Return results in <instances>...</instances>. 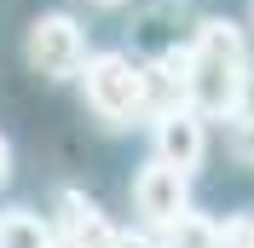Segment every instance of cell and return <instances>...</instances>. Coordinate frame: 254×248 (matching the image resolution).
Here are the masks:
<instances>
[{
    "label": "cell",
    "mask_w": 254,
    "mask_h": 248,
    "mask_svg": "<svg viewBox=\"0 0 254 248\" xmlns=\"http://www.w3.org/2000/svg\"><path fill=\"white\" fill-rule=\"evenodd\" d=\"M185 58V104L202 116V122H231V110L249 98L254 75H249V47H243V29L231 17H202Z\"/></svg>",
    "instance_id": "obj_1"
},
{
    "label": "cell",
    "mask_w": 254,
    "mask_h": 248,
    "mask_svg": "<svg viewBox=\"0 0 254 248\" xmlns=\"http://www.w3.org/2000/svg\"><path fill=\"white\" fill-rule=\"evenodd\" d=\"M81 98L104 127H133L144 122V63L133 52H87L75 69Z\"/></svg>",
    "instance_id": "obj_2"
},
{
    "label": "cell",
    "mask_w": 254,
    "mask_h": 248,
    "mask_svg": "<svg viewBox=\"0 0 254 248\" xmlns=\"http://www.w3.org/2000/svg\"><path fill=\"white\" fill-rule=\"evenodd\" d=\"M87 52H93L87 47V29L69 12H41L29 23V35H23V58H29V69L41 81H75Z\"/></svg>",
    "instance_id": "obj_3"
},
{
    "label": "cell",
    "mask_w": 254,
    "mask_h": 248,
    "mask_svg": "<svg viewBox=\"0 0 254 248\" xmlns=\"http://www.w3.org/2000/svg\"><path fill=\"white\" fill-rule=\"evenodd\" d=\"M185 208H190V173H179L174 162L150 156L139 168V179H133V214H139V225L156 231V225H168Z\"/></svg>",
    "instance_id": "obj_4"
},
{
    "label": "cell",
    "mask_w": 254,
    "mask_h": 248,
    "mask_svg": "<svg viewBox=\"0 0 254 248\" xmlns=\"http://www.w3.org/2000/svg\"><path fill=\"white\" fill-rule=\"evenodd\" d=\"M150 122H156V156H162V162H174L179 173L202 168V156H208V122L190 104H174V110H162V116H150Z\"/></svg>",
    "instance_id": "obj_5"
},
{
    "label": "cell",
    "mask_w": 254,
    "mask_h": 248,
    "mask_svg": "<svg viewBox=\"0 0 254 248\" xmlns=\"http://www.w3.org/2000/svg\"><path fill=\"white\" fill-rule=\"evenodd\" d=\"M52 231L69 248H110L116 243V219L98 208L87 190H58V225Z\"/></svg>",
    "instance_id": "obj_6"
},
{
    "label": "cell",
    "mask_w": 254,
    "mask_h": 248,
    "mask_svg": "<svg viewBox=\"0 0 254 248\" xmlns=\"http://www.w3.org/2000/svg\"><path fill=\"white\" fill-rule=\"evenodd\" d=\"M156 248H220V219L185 208V214H174L168 225H156Z\"/></svg>",
    "instance_id": "obj_7"
},
{
    "label": "cell",
    "mask_w": 254,
    "mask_h": 248,
    "mask_svg": "<svg viewBox=\"0 0 254 248\" xmlns=\"http://www.w3.org/2000/svg\"><path fill=\"white\" fill-rule=\"evenodd\" d=\"M52 219H41L35 208H6L0 214V248H52Z\"/></svg>",
    "instance_id": "obj_8"
},
{
    "label": "cell",
    "mask_w": 254,
    "mask_h": 248,
    "mask_svg": "<svg viewBox=\"0 0 254 248\" xmlns=\"http://www.w3.org/2000/svg\"><path fill=\"white\" fill-rule=\"evenodd\" d=\"M110 248H156V231H144V225L139 231H122V225H116V243Z\"/></svg>",
    "instance_id": "obj_9"
},
{
    "label": "cell",
    "mask_w": 254,
    "mask_h": 248,
    "mask_svg": "<svg viewBox=\"0 0 254 248\" xmlns=\"http://www.w3.org/2000/svg\"><path fill=\"white\" fill-rule=\"evenodd\" d=\"M12 179V144H6V133H0V185Z\"/></svg>",
    "instance_id": "obj_10"
},
{
    "label": "cell",
    "mask_w": 254,
    "mask_h": 248,
    "mask_svg": "<svg viewBox=\"0 0 254 248\" xmlns=\"http://www.w3.org/2000/svg\"><path fill=\"white\" fill-rule=\"evenodd\" d=\"M243 248H254V214H249V237H243Z\"/></svg>",
    "instance_id": "obj_11"
},
{
    "label": "cell",
    "mask_w": 254,
    "mask_h": 248,
    "mask_svg": "<svg viewBox=\"0 0 254 248\" xmlns=\"http://www.w3.org/2000/svg\"><path fill=\"white\" fill-rule=\"evenodd\" d=\"M93 6H122V0H93Z\"/></svg>",
    "instance_id": "obj_12"
}]
</instances>
